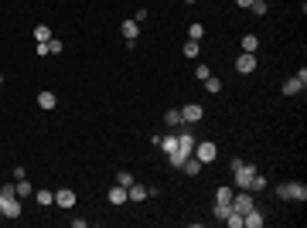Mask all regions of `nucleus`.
<instances>
[{
  "label": "nucleus",
  "instance_id": "nucleus-1",
  "mask_svg": "<svg viewBox=\"0 0 307 228\" xmlns=\"http://www.w3.org/2000/svg\"><path fill=\"white\" fill-rule=\"evenodd\" d=\"M229 167H232V184H236L239 191H250L252 177H256V164H242V160H232Z\"/></svg>",
  "mask_w": 307,
  "mask_h": 228
},
{
  "label": "nucleus",
  "instance_id": "nucleus-2",
  "mask_svg": "<svg viewBox=\"0 0 307 228\" xmlns=\"http://www.w3.org/2000/svg\"><path fill=\"white\" fill-rule=\"evenodd\" d=\"M276 198H284V201H307V188L300 181H287V184L276 188Z\"/></svg>",
  "mask_w": 307,
  "mask_h": 228
},
{
  "label": "nucleus",
  "instance_id": "nucleus-3",
  "mask_svg": "<svg viewBox=\"0 0 307 228\" xmlns=\"http://www.w3.org/2000/svg\"><path fill=\"white\" fill-rule=\"evenodd\" d=\"M194 157H198L202 164H212V160L218 157V143H212V140H202V143H194Z\"/></svg>",
  "mask_w": 307,
  "mask_h": 228
},
{
  "label": "nucleus",
  "instance_id": "nucleus-4",
  "mask_svg": "<svg viewBox=\"0 0 307 228\" xmlns=\"http://www.w3.org/2000/svg\"><path fill=\"white\" fill-rule=\"evenodd\" d=\"M250 208H256V201H252V194H250V191H239V194H232V211L246 215Z\"/></svg>",
  "mask_w": 307,
  "mask_h": 228
},
{
  "label": "nucleus",
  "instance_id": "nucleus-5",
  "mask_svg": "<svg viewBox=\"0 0 307 228\" xmlns=\"http://www.w3.org/2000/svg\"><path fill=\"white\" fill-rule=\"evenodd\" d=\"M194 143H198V140L192 136V130H181V133H178V153H181V157H192Z\"/></svg>",
  "mask_w": 307,
  "mask_h": 228
},
{
  "label": "nucleus",
  "instance_id": "nucleus-6",
  "mask_svg": "<svg viewBox=\"0 0 307 228\" xmlns=\"http://www.w3.org/2000/svg\"><path fill=\"white\" fill-rule=\"evenodd\" d=\"M202 116H205V106H198V102H192V106H181V119H184V126L198 123Z\"/></svg>",
  "mask_w": 307,
  "mask_h": 228
},
{
  "label": "nucleus",
  "instance_id": "nucleus-7",
  "mask_svg": "<svg viewBox=\"0 0 307 228\" xmlns=\"http://www.w3.org/2000/svg\"><path fill=\"white\" fill-rule=\"evenodd\" d=\"M236 72H239V75H250V72H256V55L242 51V55L236 58Z\"/></svg>",
  "mask_w": 307,
  "mask_h": 228
},
{
  "label": "nucleus",
  "instance_id": "nucleus-8",
  "mask_svg": "<svg viewBox=\"0 0 307 228\" xmlns=\"http://www.w3.org/2000/svg\"><path fill=\"white\" fill-rule=\"evenodd\" d=\"M20 211H24V205H20V198L14 194V198H7V205H4V218H20Z\"/></svg>",
  "mask_w": 307,
  "mask_h": 228
},
{
  "label": "nucleus",
  "instance_id": "nucleus-9",
  "mask_svg": "<svg viewBox=\"0 0 307 228\" xmlns=\"http://www.w3.org/2000/svg\"><path fill=\"white\" fill-rule=\"evenodd\" d=\"M55 205L58 208H76V191H68V188L55 191Z\"/></svg>",
  "mask_w": 307,
  "mask_h": 228
},
{
  "label": "nucleus",
  "instance_id": "nucleus-10",
  "mask_svg": "<svg viewBox=\"0 0 307 228\" xmlns=\"http://www.w3.org/2000/svg\"><path fill=\"white\" fill-rule=\"evenodd\" d=\"M263 211H256V208H250L246 215H242V228H263Z\"/></svg>",
  "mask_w": 307,
  "mask_h": 228
},
{
  "label": "nucleus",
  "instance_id": "nucleus-11",
  "mask_svg": "<svg viewBox=\"0 0 307 228\" xmlns=\"http://www.w3.org/2000/svg\"><path fill=\"white\" fill-rule=\"evenodd\" d=\"M202 167H205V164H202V160H198V157H184V164H181V171L188 174V177H198V174H202Z\"/></svg>",
  "mask_w": 307,
  "mask_h": 228
},
{
  "label": "nucleus",
  "instance_id": "nucleus-12",
  "mask_svg": "<svg viewBox=\"0 0 307 228\" xmlns=\"http://www.w3.org/2000/svg\"><path fill=\"white\" fill-rule=\"evenodd\" d=\"M232 188H218L215 191V208H232Z\"/></svg>",
  "mask_w": 307,
  "mask_h": 228
},
{
  "label": "nucleus",
  "instance_id": "nucleus-13",
  "mask_svg": "<svg viewBox=\"0 0 307 228\" xmlns=\"http://www.w3.org/2000/svg\"><path fill=\"white\" fill-rule=\"evenodd\" d=\"M304 85H307V82H300V78L294 75V78H287L280 89H284V95H297V92H304Z\"/></svg>",
  "mask_w": 307,
  "mask_h": 228
},
{
  "label": "nucleus",
  "instance_id": "nucleus-14",
  "mask_svg": "<svg viewBox=\"0 0 307 228\" xmlns=\"http://www.w3.org/2000/svg\"><path fill=\"white\" fill-rule=\"evenodd\" d=\"M130 198H126V188L123 184H116V188H110V205H126Z\"/></svg>",
  "mask_w": 307,
  "mask_h": 228
},
{
  "label": "nucleus",
  "instance_id": "nucleus-15",
  "mask_svg": "<svg viewBox=\"0 0 307 228\" xmlns=\"http://www.w3.org/2000/svg\"><path fill=\"white\" fill-rule=\"evenodd\" d=\"M120 27H123V38H126V41H136V34H140V27H136V20H134V17H126L123 24H120Z\"/></svg>",
  "mask_w": 307,
  "mask_h": 228
},
{
  "label": "nucleus",
  "instance_id": "nucleus-16",
  "mask_svg": "<svg viewBox=\"0 0 307 228\" xmlns=\"http://www.w3.org/2000/svg\"><path fill=\"white\" fill-rule=\"evenodd\" d=\"M164 123H168V126H174V130H181V126H184L181 109H168V113H164Z\"/></svg>",
  "mask_w": 307,
  "mask_h": 228
},
{
  "label": "nucleus",
  "instance_id": "nucleus-17",
  "mask_svg": "<svg viewBox=\"0 0 307 228\" xmlns=\"http://www.w3.org/2000/svg\"><path fill=\"white\" fill-rule=\"evenodd\" d=\"M126 198H130V201H144V198H147V188H144V184H130V188H126Z\"/></svg>",
  "mask_w": 307,
  "mask_h": 228
},
{
  "label": "nucleus",
  "instance_id": "nucleus-18",
  "mask_svg": "<svg viewBox=\"0 0 307 228\" xmlns=\"http://www.w3.org/2000/svg\"><path fill=\"white\" fill-rule=\"evenodd\" d=\"M55 92H38V109H55Z\"/></svg>",
  "mask_w": 307,
  "mask_h": 228
},
{
  "label": "nucleus",
  "instance_id": "nucleus-19",
  "mask_svg": "<svg viewBox=\"0 0 307 228\" xmlns=\"http://www.w3.org/2000/svg\"><path fill=\"white\" fill-rule=\"evenodd\" d=\"M205 92L218 95V92H222V78H218V75H208V78H205Z\"/></svg>",
  "mask_w": 307,
  "mask_h": 228
},
{
  "label": "nucleus",
  "instance_id": "nucleus-20",
  "mask_svg": "<svg viewBox=\"0 0 307 228\" xmlns=\"http://www.w3.org/2000/svg\"><path fill=\"white\" fill-rule=\"evenodd\" d=\"M256 48H260V38H256V34H242V51L256 55Z\"/></svg>",
  "mask_w": 307,
  "mask_h": 228
},
{
  "label": "nucleus",
  "instance_id": "nucleus-21",
  "mask_svg": "<svg viewBox=\"0 0 307 228\" xmlns=\"http://www.w3.org/2000/svg\"><path fill=\"white\" fill-rule=\"evenodd\" d=\"M52 38H55V34H52L48 24H38V27H34V41H52Z\"/></svg>",
  "mask_w": 307,
  "mask_h": 228
},
{
  "label": "nucleus",
  "instance_id": "nucleus-22",
  "mask_svg": "<svg viewBox=\"0 0 307 228\" xmlns=\"http://www.w3.org/2000/svg\"><path fill=\"white\" fill-rule=\"evenodd\" d=\"M181 55H184V58H192V61H194V58L202 55V48H198V41H188V44L181 48Z\"/></svg>",
  "mask_w": 307,
  "mask_h": 228
},
{
  "label": "nucleus",
  "instance_id": "nucleus-23",
  "mask_svg": "<svg viewBox=\"0 0 307 228\" xmlns=\"http://www.w3.org/2000/svg\"><path fill=\"white\" fill-rule=\"evenodd\" d=\"M34 198H38V205H41V208H48V205H55V191H38Z\"/></svg>",
  "mask_w": 307,
  "mask_h": 228
},
{
  "label": "nucleus",
  "instance_id": "nucleus-24",
  "mask_svg": "<svg viewBox=\"0 0 307 228\" xmlns=\"http://www.w3.org/2000/svg\"><path fill=\"white\" fill-rule=\"evenodd\" d=\"M160 147H164V153H174L178 150V133L174 136H160Z\"/></svg>",
  "mask_w": 307,
  "mask_h": 228
},
{
  "label": "nucleus",
  "instance_id": "nucleus-25",
  "mask_svg": "<svg viewBox=\"0 0 307 228\" xmlns=\"http://www.w3.org/2000/svg\"><path fill=\"white\" fill-rule=\"evenodd\" d=\"M226 225L229 228H242V215H239V211H229V215H226Z\"/></svg>",
  "mask_w": 307,
  "mask_h": 228
},
{
  "label": "nucleus",
  "instance_id": "nucleus-26",
  "mask_svg": "<svg viewBox=\"0 0 307 228\" xmlns=\"http://www.w3.org/2000/svg\"><path fill=\"white\" fill-rule=\"evenodd\" d=\"M14 191H18V198H28V194H31V184H28V177H20L18 184H14Z\"/></svg>",
  "mask_w": 307,
  "mask_h": 228
},
{
  "label": "nucleus",
  "instance_id": "nucleus-27",
  "mask_svg": "<svg viewBox=\"0 0 307 228\" xmlns=\"http://www.w3.org/2000/svg\"><path fill=\"white\" fill-rule=\"evenodd\" d=\"M250 10L256 14V17H263V14H266L270 7H266V0H252V3H250Z\"/></svg>",
  "mask_w": 307,
  "mask_h": 228
},
{
  "label": "nucleus",
  "instance_id": "nucleus-28",
  "mask_svg": "<svg viewBox=\"0 0 307 228\" xmlns=\"http://www.w3.org/2000/svg\"><path fill=\"white\" fill-rule=\"evenodd\" d=\"M208 75H212V68L205 65V61H198V65H194V78H202V82H205Z\"/></svg>",
  "mask_w": 307,
  "mask_h": 228
},
{
  "label": "nucleus",
  "instance_id": "nucleus-29",
  "mask_svg": "<svg viewBox=\"0 0 307 228\" xmlns=\"http://www.w3.org/2000/svg\"><path fill=\"white\" fill-rule=\"evenodd\" d=\"M202 34H205L202 24H192V27H188V41H202Z\"/></svg>",
  "mask_w": 307,
  "mask_h": 228
},
{
  "label": "nucleus",
  "instance_id": "nucleus-30",
  "mask_svg": "<svg viewBox=\"0 0 307 228\" xmlns=\"http://www.w3.org/2000/svg\"><path fill=\"white\" fill-rule=\"evenodd\" d=\"M116 184L130 188V184H134V174H130V171H120V174H116Z\"/></svg>",
  "mask_w": 307,
  "mask_h": 228
},
{
  "label": "nucleus",
  "instance_id": "nucleus-31",
  "mask_svg": "<svg viewBox=\"0 0 307 228\" xmlns=\"http://www.w3.org/2000/svg\"><path fill=\"white\" fill-rule=\"evenodd\" d=\"M266 188V177H263V174L256 171V177H252V184H250V191H263Z\"/></svg>",
  "mask_w": 307,
  "mask_h": 228
},
{
  "label": "nucleus",
  "instance_id": "nucleus-32",
  "mask_svg": "<svg viewBox=\"0 0 307 228\" xmlns=\"http://www.w3.org/2000/svg\"><path fill=\"white\" fill-rule=\"evenodd\" d=\"M168 164H171V167H181V164H184V157L174 150V153H168Z\"/></svg>",
  "mask_w": 307,
  "mask_h": 228
},
{
  "label": "nucleus",
  "instance_id": "nucleus-33",
  "mask_svg": "<svg viewBox=\"0 0 307 228\" xmlns=\"http://www.w3.org/2000/svg\"><path fill=\"white\" fill-rule=\"evenodd\" d=\"M62 48H65V44H62V41H58V38H52V41H48V51H52V55H58Z\"/></svg>",
  "mask_w": 307,
  "mask_h": 228
},
{
  "label": "nucleus",
  "instance_id": "nucleus-34",
  "mask_svg": "<svg viewBox=\"0 0 307 228\" xmlns=\"http://www.w3.org/2000/svg\"><path fill=\"white\" fill-rule=\"evenodd\" d=\"M250 3H252V0H236V7H242V10H246Z\"/></svg>",
  "mask_w": 307,
  "mask_h": 228
},
{
  "label": "nucleus",
  "instance_id": "nucleus-35",
  "mask_svg": "<svg viewBox=\"0 0 307 228\" xmlns=\"http://www.w3.org/2000/svg\"><path fill=\"white\" fill-rule=\"evenodd\" d=\"M184 3H188V7H192V3H194V0H184Z\"/></svg>",
  "mask_w": 307,
  "mask_h": 228
},
{
  "label": "nucleus",
  "instance_id": "nucleus-36",
  "mask_svg": "<svg viewBox=\"0 0 307 228\" xmlns=\"http://www.w3.org/2000/svg\"><path fill=\"white\" fill-rule=\"evenodd\" d=\"M0 82H4V75H0Z\"/></svg>",
  "mask_w": 307,
  "mask_h": 228
},
{
  "label": "nucleus",
  "instance_id": "nucleus-37",
  "mask_svg": "<svg viewBox=\"0 0 307 228\" xmlns=\"http://www.w3.org/2000/svg\"><path fill=\"white\" fill-rule=\"evenodd\" d=\"M0 218H4V215H0Z\"/></svg>",
  "mask_w": 307,
  "mask_h": 228
}]
</instances>
